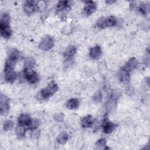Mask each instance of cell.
Instances as JSON below:
<instances>
[{
  "label": "cell",
  "mask_w": 150,
  "mask_h": 150,
  "mask_svg": "<svg viewBox=\"0 0 150 150\" xmlns=\"http://www.w3.org/2000/svg\"><path fill=\"white\" fill-rule=\"evenodd\" d=\"M97 25L100 28H104L105 27H106V18H100V19H99V20L97 22Z\"/></svg>",
  "instance_id": "obj_21"
},
{
  "label": "cell",
  "mask_w": 150,
  "mask_h": 150,
  "mask_svg": "<svg viewBox=\"0 0 150 150\" xmlns=\"http://www.w3.org/2000/svg\"><path fill=\"white\" fill-rule=\"evenodd\" d=\"M25 133V127L19 125L16 129V133L18 137H23Z\"/></svg>",
  "instance_id": "obj_18"
},
{
  "label": "cell",
  "mask_w": 150,
  "mask_h": 150,
  "mask_svg": "<svg viewBox=\"0 0 150 150\" xmlns=\"http://www.w3.org/2000/svg\"><path fill=\"white\" fill-rule=\"evenodd\" d=\"M96 10V5L93 2L90 1L87 2V4H86L85 8H84V14L87 15H90L94 12V11Z\"/></svg>",
  "instance_id": "obj_11"
},
{
  "label": "cell",
  "mask_w": 150,
  "mask_h": 150,
  "mask_svg": "<svg viewBox=\"0 0 150 150\" xmlns=\"http://www.w3.org/2000/svg\"><path fill=\"white\" fill-rule=\"evenodd\" d=\"M38 126H39V122L37 120H35L32 121V123H31V126H30V127H31L32 129H35Z\"/></svg>",
  "instance_id": "obj_26"
},
{
  "label": "cell",
  "mask_w": 150,
  "mask_h": 150,
  "mask_svg": "<svg viewBox=\"0 0 150 150\" xmlns=\"http://www.w3.org/2000/svg\"><path fill=\"white\" fill-rule=\"evenodd\" d=\"M25 77L31 83H35L38 80V75L31 69H25Z\"/></svg>",
  "instance_id": "obj_4"
},
{
  "label": "cell",
  "mask_w": 150,
  "mask_h": 150,
  "mask_svg": "<svg viewBox=\"0 0 150 150\" xmlns=\"http://www.w3.org/2000/svg\"><path fill=\"white\" fill-rule=\"evenodd\" d=\"M114 3V1H107V4H111V3Z\"/></svg>",
  "instance_id": "obj_28"
},
{
  "label": "cell",
  "mask_w": 150,
  "mask_h": 150,
  "mask_svg": "<svg viewBox=\"0 0 150 150\" xmlns=\"http://www.w3.org/2000/svg\"><path fill=\"white\" fill-rule=\"evenodd\" d=\"M117 24L116 19L112 16L109 17L106 19V26H113Z\"/></svg>",
  "instance_id": "obj_17"
},
{
  "label": "cell",
  "mask_w": 150,
  "mask_h": 150,
  "mask_svg": "<svg viewBox=\"0 0 150 150\" xmlns=\"http://www.w3.org/2000/svg\"><path fill=\"white\" fill-rule=\"evenodd\" d=\"M35 64V60L32 57H28L25 60V67L26 69H31Z\"/></svg>",
  "instance_id": "obj_15"
},
{
  "label": "cell",
  "mask_w": 150,
  "mask_h": 150,
  "mask_svg": "<svg viewBox=\"0 0 150 150\" xmlns=\"http://www.w3.org/2000/svg\"><path fill=\"white\" fill-rule=\"evenodd\" d=\"M53 45V40L50 37L44 38L39 45V48L44 50H47L52 48Z\"/></svg>",
  "instance_id": "obj_3"
},
{
  "label": "cell",
  "mask_w": 150,
  "mask_h": 150,
  "mask_svg": "<svg viewBox=\"0 0 150 150\" xmlns=\"http://www.w3.org/2000/svg\"><path fill=\"white\" fill-rule=\"evenodd\" d=\"M79 103L77 99H72L69 100L66 104V107L70 109H75L79 107Z\"/></svg>",
  "instance_id": "obj_14"
},
{
  "label": "cell",
  "mask_w": 150,
  "mask_h": 150,
  "mask_svg": "<svg viewBox=\"0 0 150 150\" xmlns=\"http://www.w3.org/2000/svg\"><path fill=\"white\" fill-rule=\"evenodd\" d=\"M14 126V123L12 121H11V120H8V121H6L5 123H4V129L6 131H9L10 130H11L12 129Z\"/></svg>",
  "instance_id": "obj_20"
},
{
  "label": "cell",
  "mask_w": 150,
  "mask_h": 150,
  "mask_svg": "<svg viewBox=\"0 0 150 150\" xmlns=\"http://www.w3.org/2000/svg\"><path fill=\"white\" fill-rule=\"evenodd\" d=\"M102 95L100 92H97L96 93H95L93 96V100L96 102H100L102 100Z\"/></svg>",
  "instance_id": "obj_24"
},
{
  "label": "cell",
  "mask_w": 150,
  "mask_h": 150,
  "mask_svg": "<svg viewBox=\"0 0 150 150\" xmlns=\"http://www.w3.org/2000/svg\"><path fill=\"white\" fill-rule=\"evenodd\" d=\"M68 6V2L67 1H61L59 2V4H58V9L59 10H64L65 9L66 7H67Z\"/></svg>",
  "instance_id": "obj_25"
},
{
  "label": "cell",
  "mask_w": 150,
  "mask_h": 150,
  "mask_svg": "<svg viewBox=\"0 0 150 150\" xmlns=\"http://www.w3.org/2000/svg\"><path fill=\"white\" fill-rule=\"evenodd\" d=\"M106 141L103 139L99 140L96 143V147L98 149H104V147H106Z\"/></svg>",
  "instance_id": "obj_22"
},
{
  "label": "cell",
  "mask_w": 150,
  "mask_h": 150,
  "mask_svg": "<svg viewBox=\"0 0 150 150\" xmlns=\"http://www.w3.org/2000/svg\"><path fill=\"white\" fill-rule=\"evenodd\" d=\"M93 122H94V121H93V117L91 115H88V116L85 117L82 120V124L83 127L87 128V127H91L93 125Z\"/></svg>",
  "instance_id": "obj_12"
},
{
  "label": "cell",
  "mask_w": 150,
  "mask_h": 150,
  "mask_svg": "<svg viewBox=\"0 0 150 150\" xmlns=\"http://www.w3.org/2000/svg\"><path fill=\"white\" fill-rule=\"evenodd\" d=\"M32 120L29 116L26 114H22L18 118V124L24 127H30Z\"/></svg>",
  "instance_id": "obj_5"
},
{
  "label": "cell",
  "mask_w": 150,
  "mask_h": 150,
  "mask_svg": "<svg viewBox=\"0 0 150 150\" xmlns=\"http://www.w3.org/2000/svg\"><path fill=\"white\" fill-rule=\"evenodd\" d=\"M69 135L66 132H62L57 137V142L59 144H65L66 142V141L68 140Z\"/></svg>",
  "instance_id": "obj_16"
},
{
  "label": "cell",
  "mask_w": 150,
  "mask_h": 150,
  "mask_svg": "<svg viewBox=\"0 0 150 150\" xmlns=\"http://www.w3.org/2000/svg\"><path fill=\"white\" fill-rule=\"evenodd\" d=\"M102 55V50L98 46L93 47L90 51V56L93 59H98Z\"/></svg>",
  "instance_id": "obj_9"
},
{
  "label": "cell",
  "mask_w": 150,
  "mask_h": 150,
  "mask_svg": "<svg viewBox=\"0 0 150 150\" xmlns=\"http://www.w3.org/2000/svg\"><path fill=\"white\" fill-rule=\"evenodd\" d=\"M137 65H138V62L137 61V60L133 57L129 60V61L127 62V64H126L124 69L126 70L127 72H130L131 71H133V69L136 68Z\"/></svg>",
  "instance_id": "obj_10"
},
{
  "label": "cell",
  "mask_w": 150,
  "mask_h": 150,
  "mask_svg": "<svg viewBox=\"0 0 150 150\" xmlns=\"http://www.w3.org/2000/svg\"><path fill=\"white\" fill-rule=\"evenodd\" d=\"M76 53V48L75 46H70L68 48L65 52V56L68 57H71Z\"/></svg>",
  "instance_id": "obj_19"
},
{
  "label": "cell",
  "mask_w": 150,
  "mask_h": 150,
  "mask_svg": "<svg viewBox=\"0 0 150 150\" xmlns=\"http://www.w3.org/2000/svg\"><path fill=\"white\" fill-rule=\"evenodd\" d=\"M114 128H115V126L113 123H112L110 122H108V121H106V122L104 123L103 131L104 133H107V134L110 133L114 130Z\"/></svg>",
  "instance_id": "obj_13"
},
{
  "label": "cell",
  "mask_w": 150,
  "mask_h": 150,
  "mask_svg": "<svg viewBox=\"0 0 150 150\" xmlns=\"http://www.w3.org/2000/svg\"><path fill=\"white\" fill-rule=\"evenodd\" d=\"M64 115L62 113H57L56 114H55L54 115V118L55 120L57 122H61L64 119Z\"/></svg>",
  "instance_id": "obj_23"
},
{
  "label": "cell",
  "mask_w": 150,
  "mask_h": 150,
  "mask_svg": "<svg viewBox=\"0 0 150 150\" xmlns=\"http://www.w3.org/2000/svg\"><path fill=\"white\" fill-rule=\"evenodd\" d=\"M36 1H27L24 6V10L27 14H32L36 10Z\"/></svg>",
  "instance_id": "obj_8"
},
{
  "label": "cell",
  "mask_w": 150,
  "mask_h": 150,
  "mask_svg": "<svg viewBox=\"0 0 150 150\" xmlns=\"http://www.w3.org/2000/svg\"><path fill=\"white\" fill-rule=\"evenodd\" d=\"M9 110L8 99L3 95L1 96V112L2 114H6Z\"/></svg>",
  "instance_id": "obj_7"
},
{
  "label": "cell",
  "mask_w": 150,
  "mask_h": 150,
  "mask_svg": "<svg viewBox=\"0 0 150 150\" xmlns=\"http://www.w3.org/2000/svg\"><path fill=\"white\" fill-rule=\"evenodd\" d=\"M17 75L12 69L6 68L5 71V79L8 82H13L16 79Z\"/></svg>",
  "instance_id": "obj_6"
},
{
  "label": "cell",
  "mask_w": 150,
  "mask_h": 150,
  "mask_svg": "<svg viewBox=\"0 0 150 150\" xmlns=\"http://www.w3.org/2000/svg\"><path fill=\"white\" fill-rule=\"evenodd\" d=\"M10 17L7 14H4L1 16L0 22V29L3 37L8 38L11 35V30L9 26Z\"/></svg>",
  "instance_id": "obj_1"
},
{
  "label": "cell",
  "mask_w": 150,
  "mask_h": 150,
  "mask_svg": "<svg viewBox=\"0 0 150 150\" xmlns=\"http://www.w3.org/2000/svg\"><path fill=\"white\" fill-rule=\"evenodd\" d=\"M57 91V86L54 83H51L46 88L42 90L41 92L42 97L44 99H47L51 95L55 93Z\"/></svg>",
  "instance_id": "obj_2"
},
{
  "label": "cell",
  "mask_w": 150,
  "mask_h": 150,
  "mask_svg": "<svg viewBox=\"0 0 150 150\" xmlns=\"http://www.w3.org/2000/svg\"><path fill=\"white\" fill-rule=\"evenodd\" d=\"M148 6L147 4H142L140 7V10L144 14L146 13L148 11Z\"/></svg>",
  "instance_id": "obj_27"
}]
</instances>
